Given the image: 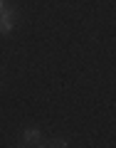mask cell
Instances as JSON below:
<instances>
[{"label":"cell","instance_id":"cell-4","mask_svg":"<svg viewBox=\"0 0 116 148\" xmlns=\"http://www.w3.org/2000/svg\"><path fill=\"white\" fill-rule=\"evenodd\" d=\"M3 8H8V0H0V10H3Z\"/></svg>","mask_w":116,"mask_h":148},{"label":"cell","instance_id":"cell-3","mask_svg":"<svg viewBox=\"0 0 116 148\" xmlns=\"http://www.w3.org/2000/svg\"><path fill=\"white\" fill-rule=\"evenodd\" d=\"M42 146H67V141H64V138H54V141H49V143H42Z\"/></svg>","mask_w":116,"mask_h":148},{"label":"cell","instance_id":"cell-2","mask_svg":"<svg viewBox=\"0 0 116 148\" xmlns=\"http://www.w3.org/2000/svg\"><path fill=\"white\" fill-rule=\"evenodd\" d=\"M42 131L40 128H25L20 133V146H42Z\"/></svg>","mask_w":116,"mask_h":148},{"label":"cell","instance_id":"cell-1","mask_svg":"<svg viewBox=\"0 0 116 148\" xmlns=\"http://www.w3.org/2000/svg\"><path fill=\"white\" fill-rule=\"evenodd\" d=\"M12 30H15V10L12 8H3L0 10V32L10 35Z\"/></svg>","mask_w":116,"mask_h":148}]
</instances>
